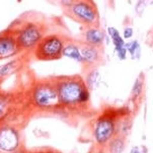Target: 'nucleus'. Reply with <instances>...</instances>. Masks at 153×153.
Segmentation results:
<instances>
[{"mask_svg":"<svg viewBox=\"0 0 153 153\" xmlns=\"http://www.w3.org/2000/svg\"><path fill=\"white\" fill-rule=\"evenodd\" d=\"M59 102L64 105L84 103L89 100V92L79 78H66L57 86Z\"/></svg>","mask_w":153,"mask_h":153,"instance_id":"1","label":"nucleus"},{"mask_svg":"<svg viewBox=\"0 0 153 153\" xmlns=\"http://www.w3.org/2000/svg\"><path fill=\"white\" fill-rule=\"evenodd\" d=\"M65 41L58 35H49L44 37L33 50L35 57L40 61L58 60L63 56Z\"/></svg>","mask_w":153,"mask_h":153,"instance_id":"2","label":"nucleus"},{"mask_svg":"<svg viewBox=\"0 0 153 153\" xmlns=\"http://www.w3.org/2000/svg\"><path fill=\"white\" fill-rule=\"evenodd\" d=\"M16 41L22 51L35 50L44 38L43 28L35 22H27L19 30H13Z\"/></svg>","mask_w":153,"mask_h":153,"instance_id":"3","label":"nucleus"},{"mask_svg":"<svg viewBox=\"0 0 153 153\" xmlns=\"http://www.w3.org/2000/svg\"><path fill=\"white\" fill-rule=\"evenodd\" d=\"M69 15L76 22L88 27L98 25V13L94 5L86 0H75L71 7L68 8Z\"/></svg>","mask_w":153,"mask_h":153,"instance_id":"4","label":"nucleus"},{"mask_svg":"<svg viewBox=\"0 0 153 153\" xmlns=\"http://www.w3.org/2000/svg\"><path fill=\"white\" fill-rule=\"evenodd\" d=\"M36 105L42 108H49L59 102L58 90L50 83L39 84L33 91Z\"/></svg>","mask_w":153,"mask_h":153,"instance_id":"5","label":"nucleus"},{"mask_svg":"<svg viewBox=\"0 0 153 153\" xmlns=\"http://www.w3.org/2000/svg\"><path fill=\"white\" fill-rule=\"evenodd\" d=\"M22 50L12 28L0 33V60L8 59L10 57L17 55Z\"/></svg>","mask_w":153,"mask_h":153,"instance_id":"6","label":"nucleus"},{"mask_svg":"<svg viewBox=\"0 0 153 153\" xmlns=\"http://www.w3.org/2000/svg\"><path fill=\"white\" fill-rule=\"evenodd\" d=\"M19 135L12 128H3L0 130V149L5 152L14 151L19 146Z\"/></svg>","mask_w":153,"mask_h":153,"instance_id":"7","label":"nucleus"},{"mask_svg":"<svg viewBox=\"0 0 153 153\" xmlns=\"http://www.w3.org/2000/svg\"><path fill=\"white\" fill-rule=\"evenodd\" d=\"M114 130H115V126H114L113 121L110 119H100L95 127V139L100 144L105 143L113 136Z\"/></svg>","mask_w":153,"mask_h":153,"instance_id":"8","label":"nucleus"},{"mask_svg":"<svg viewBox=\"0 0 153 153\" xmlns=\"http://www.w3.org/2000/svg\"><path fill=\"white\" fill-rule=\"evenodd\" d=\"M108 33L113 41V44L115 46L117 55H118L120 60H125L127 57V49L126 44L124 42V38L121 37L119 30L115 27H108Z\"/></svg>","mask_w":153,"mask_h":153,"instance_id":"9","label":"nucleus"},{"mask_svg":"<svg viewBox=\"0 0 153 153\" xmlns=\"http://www.w3.org/2000/svg\"><path fill=\"white\" fill-rule=\"evenodd\" d=\"M84 40L86 45L98 48L100 45H102L105 40V33L97 27H89L84 33Z\"/></svg>","mask_w":153,"mask_h":153,"instance_id":"10","label":"nucleus"},{"mask_svg":"<svg viewBox=\"0 0 153 153\" xmlns=\"http://www.w3.org/2000/svg\"><path fill=\"white\" fill-rule=\"evenodd\" d=\"M80 52L82 56V62L87 65H93L100 61V53L97 47H93L90 45H84L80 47Z\"/></svg>","mask_w":153,"mask_h":153,"instance_id":"11","label":"nucleus"},{"mask_svg":"<svg viewBox=\"0 0 153 153\" xmlns=\"http://www.w3.org/2000/svg\"><path fill=\"white\" fill-rule=\"evenodd\" d=\"M22 60L20 58L13 59L12 61H9L7 63L0 66V79H3L5 77L9 76L10 74L14 73L22 67Z\"/></svg>","mask_w":153,"mask_h":153,"instance_id":"12","label":"nucleus"},{"mask_svg":"<svg viewBox=\"0 0 153 153\" xmlns=\"http://www.w3.org/2000/svg\"><path fill=\"white\" fill-rule=\"evenodd\" d=\"M63 56L68 57L70 59H73L74 61L82 62V56L80 52V47L76 44L68 43L65 44L63 49Z\"/></svg>","mask_w":153,"mask_h":153,"instance_id":"13","label":"nucleus"},{"mask_svg":"<svg viewBox=\"0 0 153 153\" xmlns=\"http://www.w3.org/2000/svg\"><path fill=\"white\" fill-rule=\"evenodd\" d=\"M126 49L127 52L131 54V57L133 59L139 58L140 56V45L138 41H132V42L126 44Z\"/></svg>","mask_w":153,"mask_h":153,"instance_id":"14","label":"nucleus"},{"mask_svg":"<svg viewBox=\"0 0 153 153\" xmlns=\"http://www.w3.org/2000/svg\"><path fill=\"white\" fill-rule=\"evenodd\" d=\"M142 88H143V79L141 80V78H137L133 86V94L135 97H137V95H139L141 93Z\"/></svg>","mask_w":153,"mask_h":153,"instance_id":"15","label":"nucleus"},{"mask_svg":"<svg viewBox=\"0 0 153 153\" xmlns=\"http://www.w3.org/2000/svg\"><path fill=\"white\" fill-rule=\"evenodd\" d=\"M7 111H8V103H7V100H4L3 97H0V119H2L6 115Z\"/></svg>","mask_w":153,"mask_h":153,"instance_id":"16","label":"nucleus"},{"mask_svg":"<svg viewBox=\"0 0 153 153\" xmlns=\"http://www.w3.org/2000/svg\"><path fill=\"white\" fill-rule=\"evenodd\" d=\"M132 36H133V30H132V27H125V30H124L123 38L124 39H130Z\"/></svg>","mask_w":153,"mask_h":153,"instance_id":"17","label":"nucleus"},{"mask_svg":"<svg viewBox=\"0 0 153 153\" xmlns=\"http://www.w3.org/2000/svg\"><path fill=\"white\" fill-rule=\"evenodd\" d=\"M131 153H140V152H139V150H138V149H137V148H135V149L132 150Z\"/></svg>","mask_w":153,"mask_h":153,"instance_id":"18","label":"nucleus"}]
</instances>
